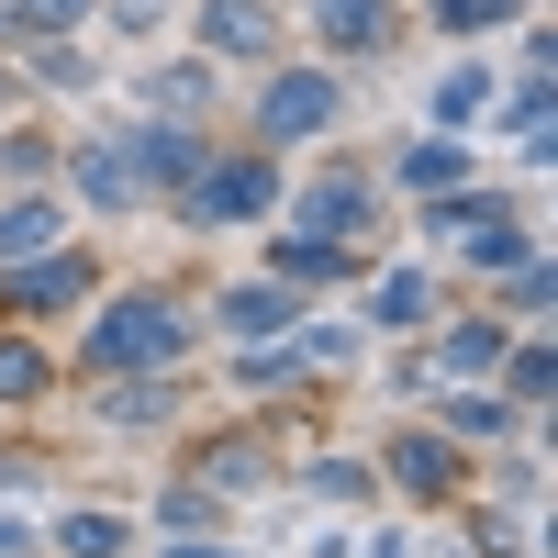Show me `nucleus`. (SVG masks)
<instances>
[{"mask_svg":"<svg viewBox=\"0 0 558 558\" xmlns=\"http://www.w3.org/2000/svg\"><path fill=\"white\" fill-rule=\"evenodd\" d=\"M179 347H191V313H179V302H157V291H134V302H101V313H89V368H101V380L168 368Z\"/></svg>","mask_w":558,"mask_h":558,"instance_id":"obj_1","label":"nucleus"},{"mask_svg":"<svg viewBox=\"0 0 558 558\" xmlns=\"http://www.w3.org/2000/svg\"><path fill=\"white\" fill-rule=\"evenodd\" d=\"M268 202H279V168L268 157H223V168L202 157L191 179H179V213H191V223H257Z\"/></svg>","mask_w":558,"mask_h":558,"instance_id":"obj_2","label":"nucleus"},{"mask_svg":"<svg viewBox=\"0 0 558 558\" xmlns=\"http://www.w3.org/2000/svg\"><path fill=\"white\" fill-rule=\"evenodd\" d=\"M257 123L279 134V146H291V134H324V123H336V78H313V68H302V78H279L268 101H257Z\"/></svg>","mask_w":558,"mask_h":558,"instance_id":"obj_3","label":"nucleus"},{"mask_svg":"<svg viewBox=\"0 0 558 558\" xmlns=\"http://www.w3.org/2000/svg\"><path fill=\"white\" fill-rule=\"evenodd\" d=\"M202 45H213V57H268L279 12H268V0H202Z\"/></svg>","mask_w":558,"mask_h":558,"instance_id":"obj_4","label":"nucleus"},{"mask_svg":"<svg viewBox=\"0 0 558 558\" xmlns=\"http://www.w3.org/2000/svg\"><path fill=\"white\" fill-rule=\"evenodd\" d=\"M313 34L368 57V45H391V0H313Z\"/></svg>","mask_w":558,"mask_h":558,"instance_id":"obj_5","label":"nucleus"},{"mask_svg":"<svg viewBox=\"0 0 558 558\" xmlns=\"http://www.w3.org/2000/svg\"><path fill=\"white\" fill-rule=\"evenodd\" d=\"M78 291H89V268H78V257H57V246L12 268V302H23V313H57V302H78Z\"/></svg>","mask_w":558,"mask_h":558,"instance_id":"obj_6","label":"nucleus"},{"mask_svg":"<svg viewBox=\"0 0 558 558\" xmlns=\"http://www.w3.org/2000/svg\"><path fill=\"white\" fill-rule=\"evenodd\" d=\"M391 481L402 492H458V447L447 436H391Z\"/></svg>","mask_w":558,"mask_h":558,"instance_id":"obj_7","label":"nucleus"},{"mask_svg":"<svg viewBox=\"0 0 558 558\" xmlns=\"http://www.w3.org/2000/svg\"><path fill=\"white\" fill-rule=\"evenodd\" d=\"M357 213H368V179H324V191L302 202V223H291V235H324V246H336Z\"/></svg>","mask_w":558,"mask_h":558,"instance_id":"obj_8","label":"nucleus"},{"mask_svg":"<svg viewBox=\"0 0 558 558\" xmlns=\"http://www.w3.org/2000/svg\"><path fill=\"white\" fill-rule=\"evenodd\" d=\"M45 246H57V202H12V213H0V268H23V257H45Z\"/></svg>","mask_w":558,"mask_h":558,"instance_id":"obj_9","label":"nucleus"},{"mask_svg":"<svg viewBox=\"0 0 558 558\" xmlns=\"http://www.w3.org/2000/svg\"><path fill=\"white\" fill-rule=\"evenodd\" d=\"M458 179H470V157H458L447 134H425V146L402 157V191H425V202H436V191H458Z\"/></svg>","mask_w":558,"mask_h":558,"instance_id":"obj_10","label":"nucleus"},{"mask_svg":"<svg viewBox=\"0 0 558 558\" xmlns=\"http://www.w3.org/2000/svg\"><path fill=\"white\" fill-rule=\"evenodd\" d=\"M223 336H291V291H235L223 302Z\"/></svg>","mask_w":558,"mask_h":558,"instance_id":"obj_11","label":"nucleus"},{"mask_svg":"<svg viewBox=\"0 0 558 558\" xmlns=\"http://www.w3.org/2000/svg\"><path fill=\"white\" fill-rule=\"evenodd\" d=\"M123 157H146V179H191V168H202V146H191V134H168V123H146Z\"/></svg>","mask_w":558,"mask_h":558,"instance_id":"obj_12","label":"nucleus"},{"mask_svg":"<svg viewBox=\"0 0 558 558\" xmlns=\"http://www.w3.org/2000/svg\"><path fill=\"white\" fill-rule=\"evenodd\" d=\"M101 413H112V425H168V413H179V391H157L146 368H134V380H112V402H101Z\"/></svg>","mask_w":558,"mask_h":558,"instance_id":"obj_13","label":"nucleus"},{"mask_svg":"<svg viewBox=\"0 0 558 558\" xmlns=\"http://www.w3.org/2000/svg\"><path fill=\"white\" fill-rule=\"evenodd\" d=\"M78 191H89V202H134V157H123V146H89V157H78Z\"/></svg>","mask_w":558,"mask_h":558,"instance_id":"obj_14","label":"nucleus"},{"mask_svg":"<svg viewBox=\"0 0 558 558\" xmlns=\"http://www.w3.org/2000/svg\"><path fill=\"white\" fill-rule=\"evenodd\" d=\"M57 547H68V558H123V514H68Z\"/></svg>","mask_w":558,"mask_h":558,"instance_id":"obj_15","label":"nucleus"},{"mask_svg":"<svg viewBox=\"0 0 558 558\" xmlns=\"http://www.w3.org/2000/svg\"><path fill=\"white\" fill-rule=\"evenodd\" d=\"M447 436H470V447H492V436H514V413H502L492 391H470V402H447Z\"/></svg>","mask_w":558,"mask_h":558,"instance_id":"obj_16","label":"nucleus"},{"mask_svg":"<svg viewBox=\"0 0 558 558\" xmlns=\"http://www.w3.org/2000/svg\"><path fill=\"white\" fill-rule=\"evenodd\" d=\"M436 357L458 368V380H470V368H502V324H458V336H447Z\"/></svg>","mask_w":558,"mask_h":558,"instance_id":"obj_17","label":"nucleus"},{"mask_svg":"<svg viewBox=\"0 0 558 558\" xmlns=\"http://www.w3.org/2000/svg\"><path fill=\"white\" fill-rule=\"evenodd\" d=\"M481 112H492V78H481V68H458V78L436 89V123L458 134V123H481Z\"/></svg>","mask_w":558,"mask_h":558,"instance_id":"obj_18","label":"nucleus"},{"mask_svg":"<svg viewBox=\"0 0 558 558\" xmlns=\"http://www.w3.org/2000/svg\"><path fill=\"white\" fill-rule=\"evenodd\" d=\"M34 391H45V357L23 336H0V402H34Z\"/></svg>","mask_w":558,"mask_h":558,"instance_id":"obj_19","label":"nucleus"},{"mask_svg":"<svg viewBox=\"0 0 558 558\" xmlns=\"http://www.w3.org/2000/svg\"><path fill=\"white\" fill-rule=\"evenodd\" d=\"M368 313H380V324H425V279H380V291H368Z\"/></svg>","mask_w":558,"mask_h":558,"instance_id":"obj_20","label":"nucleus"},{"mask_svg":"<svg viewBox=\"0 0 558 558\" xmlns=\"http://www.w3.org/2000/svg\"><path fill=\"white\" fill-rule=\"evenodd\" d=\"M436 23L447 34H492V23H514V0H436Z\"/></svg>","mask_w":558,"mask_h":558,"instance_id":"obj_21","label":"nucleus"},{"mask_svg":"<svg viewBox=\"0 0 558 558\" xmlns=\"http://www.w3.org/2000/svg\"><path fill=\"white\" fill-rule=\"evenodd\" d=\"M78 12H89V0H12V23H23V34H68Z\"/></svg>","mask_w":558,"mask_h":558,"instance_id":"obj_22","label":"nucleus"},{"mask_svg":"<svg viewBox=\"0 0 558 558\" xmlns=\"http://www.w3.org/2000/svg\"><path fill=\"white\" fill-rule=\"evenodd\" d=\"M202 481H223V492H235V481H268V458H257V447H223V458H202Z\"/></svg>","mask_w":558,"mask_h":558,"instance_id":"obj_23","label":"nucleus"},{"mask_svg":"<svg viewBox=\"0 0 558 558\" xmlns=\"http://www.w3.org/2000/svg\"><path fill=\"white\" fill-rule=\"evenodd\" d=\"M202 89H213L202 68H157V101H168V112H191V101H202Z\"/></svg>","mask_w":558,"mask_h":558,"instance_id":"obj_24","label":"nucleus"},{"mask_svg":"<svg viewBox=\"0 0 558 558\" xmlns=\"http://www.w3.org/2000/svg\"><path fill=\"white\" fill-rule=\"evenodd\" d=\"M313 492H324V502H357V492H368V470H347V458H324V470H313Z\"/></svg>","mask_w":558,"mask_h":558,"instance_id":"obj_25","label":"nucleus"},{"mask_svg":"<svg viewBox=\"0 0 558 558\" xmlns=\"http://www.w3.org/2000/svg\"><path fill=\"white\" fill-rule=\"evenodd\" d=\"M179 558H235V547H179Z\"/></svg>","mask_w":558,"mask_h":558,"instance_id":"obj_26","label":"nucleus"},{"mask_svg":"<svg viewBox=\"0 0 558 558\" xmlns=\"http://www.w3.org/2000/svg\"><path fill=\"white\" fill-rule=\"evenodd\" d=\"M0 558H23V536H12V547H0Z\"/></svg>","mask_w":558,"mask_h":558,"instance_id":"obj_27","label":"nucleus"},{"mask_svg":"<svg viewBox=\"0 0 558 558\" xmlns=\"http://www.w3.org/2000/svg\"><path fill=\"white\" fill-rule=\"evenodd\" d=\"M324 558H336V547H324Z\"/></svg>","mask_w":558,"mask_h":558,"instance_id":"obj_28","label":"nucleus"}]
</instances>
